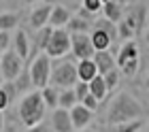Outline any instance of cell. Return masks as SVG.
<instances>
[{
  "instance_id": "cell-1",
  "label": "cell",
  "mask_w": 149,
  "mask_h": 132,
  "mask_svg": "<svg viewBox=\"0 0 149 132\" xmlns=\"http://www.w3.org/2000/svg\"><path fill=\"white\" fill-rule=\"evenodd\" d=\"M143 115H145L143 105L132 94L121 92V94L115 96L113 102L109 105V111H107L104 119L109 124V128H113V126H121V124H128V122L143 119Z\"/></svg>"
},
{
  "instance_id": "cell-2",
  "label": "cell",
  "mask_w": 149,
  "mask_h": 132,
  "mask_svg": "<svg viewBox=\"0 0 149 132\" xmlns=\"http://www.w3.org/2000/svg\"><path fill=\"white\" fill-rule=\"evenodd\" d=\"M45 113H47V105H45L43 94H40V92H32V94L24 96V98L19 100L17 115H19V122L26 126V130L43 124Z\"/></svg>"
},
{
  "instance_id": "cell-3",
  "label": "cell",
  "mask_w": 149,
  "mask_h": 132,
  "mask_svg": "<svg viewBox=\"0 0 149 132\" xmlns=\"http://www.w3.org/2000/svg\"><path fill=\"white\" fill-rule=\"evenodd\" d=\"M79 83V71H77V64H72L70 60H60L58 64H53V75H51V87L60 89H74V85Z\"/></svg>"
},
{
  "instance_id": "cell-4",
  "label": "cell",
  "mask_w": 149,
  "mask_h": 132,
  "mask_svg": "<svg viewBox=\"0 0 149 132\" xmlns=\"http://www.w3.org/2000/svg\"><path fill=\"white\" fill-rule=\"evenodd\" d=\"M30 68V75H32V83H34L36 89H45L49 87L51 83V75H53V64H51V58L47 53H38L34 55Z\"/></svg>"
},
{
  "instance_id": "cell-5",
  "label": "cell",
  "mask_w": 149,
  "mask_h": 132,
  "mask_svg": "<svg viewBox=\"0 0 149 132\" xmlns=\"http://www.w3.org/2000/svg\"><path fill=\"white\" fill-rule=\"evenodd\" d=\"M26 71L24 68V60L19 58L15 51H6V53H0V77L6 83H15L17 77Z\"/></svg>"
},
{
  "instance_id": "cell-6",
  "label": "cell",
  "mask_w": 149,
  "mask_h": 132,
  "mask_svg": "<svg viewBox=\"0 0 149 132\" xmlns=\"http://www.w3.org/2000/svg\"><path fill=\"white\" fill-rule=\"evenodd\" d=\"M49 58L53 60H60V58H64V55H68L72 53V36H70V32L66 30H56L53 32V38H51V43L49 47H47V51H45Z\"/></svg>"
},
{
  "instance_id": "cell-7",
  "label": "cell",
  "mask_w": 149,
  "mask_h": 132,
  "mask_svg": "<svg viewBox=\"0 0 149 132\" xmlns=\"http://www.w3.org/2000/svg\"><path fill=\"white\" fill-rule=\"evenodd\" d=\"M147 15H149V6L147 4H143V2H139V4H132V6H128L126 9V15H124V22L126 26H130L134 32H141L145 28V24H147Z\"/></svg>"
},
{
  "instance_id": "cell-8",
  "label": "cell",
  "mask_w": 149,
  "mask_h": 132,
  "mask_svg": "<svg viewBox=\"0 0 149 132\" xmlns=\"http://www.w3.org/2000/svg\"><path fill=\"white\" fill-rule=\"evenodd\" d=\"M72 36V55L81 60H94L96 47L92 43V34H70Z\"/></svg>"
},
{
  "instance_id": "cell-9",
  "label": "cell",
  "mask_w": 149,
  "mask_h": 132,
  "mask_svg": "<svg viewBox=\"0 0 149 132\" xmlns=\"http://www.w3.org/2000/svg\"><path fill=\"white\" fill-rule=\"evenodd\" d=\"M51 13H53V4H38L30 11V28L32 30H43V28L49 26V19H51Z\"/></svg>"
},
{
  "instance_id": "cell-10",
  "label": "cell",
  "mask_w": 149,
  "mask_h": 132,
  "mask_svg": "<svg viewBox=\"0 0 149 132\" xmlns=\"http://www.w3.org/2000/svg\"><path fill=\"white\" fill-rule=\"evenodd\" d=\"M51 130L53 132H74L70 111H66V109L53 111L51 113Z\"/></svg>"
},
{
  "instance_id": "cell-11",
  "label": "cell",
  "mask_w": 149,
  "mask_h": 132,
  "mask_svg": "<svg viewBox=\"0 0 149 132\" xmlns=\"http://www.w3.org/2000/svg\"><path fill=\"white\" fill-rule=\"evenodd\" d=\"M70 19H72V13H70L68 6L53 4V13H51V19H49V26L53 30H64V28L70 24Z\"/></svg>"
},
{
  "instance_id": "cell-12",
  "label": "cell",
  "mask_w": 149,
  "mask_h": 132,
  "mask_svg": "<svg viewBox=\"0 0 149 132\" xmlns=\"http://www.w3.org/2000/svg\"><path fill=\"white\" fill-rule=\"evenodd\" d=\"M92 111L90 109H85L83 105H77L72 111H70V117H72V126L77 132L81 130H87V126H90V122H92Z\"/></svg>"
},
{
  "instance_id": "cell-13",
  "label": "cell",
  "mask_w": 149,
  "mask_h": 132,
  "mask_svg": "<svg viewBox=\"0 0 149 132\" xmlns=\"http://www.w3.org/2000/svg\"><path fill=\"white\" fill-rule=\"evenodd\" d=\"M94 62H96L98 73L102 75V77L117 68V58H113V53H111V51H98L96 55H94Z\"/></svg>"
},
{
  "instance_id": "cell-14",
  "label": "cell",
  "mask_w": 149,
  "mask_h": 132,
  "mask_svg": "<svg viewBox=\"0 0 149 132\" xmlns=\"http://www.w3.org/2000/svg\"><path fill=\"white\" fill-rule=\"evenodd\" d=\"M13 51H15L22 60H28L30 55V36L26 30H17L15 38H13Z\"/></svg>"
},
{
  "instance_id": "cell-15",
  "label": "cell",
  "mask_w": 149,
  "mask_h": 132,
  "mask_svg": "<svg viewBox=\"0 0 149 132\" xmlns=\"http://www.w3.org/2000/svg\"><path fill=\"white\" fill-rule=\"evenodd\" d=\"M102 15L113 24H119L126 15V6L124 2H115V0H107L104 2V9H102Z\"/></svg>"
},
{
  "instance_id": "cell-16",
  "label": "cell",
  "mask_w": 149,
  "mask_h": 132,
  "mask_svg": "<svg viewBox=\"0 0 149 132\" xmlns=\"http://www.w3.org/2000/svg\"><path fill=\"white\" fill-rule=\"evenodd\" d=\"M77 71H79V81H83V83H92L100 75L94 60H81L77 64Z\"/></svg>"
},
{
  "instance_id": "cell-17",
  "label": "cell",
  "mask_w": 149,
  "mask_h": 132,
  "mask_svg": "<svg viewBox=\"0 0 149 132\" xmlns=\"http://www.w3.org/2000/svg\"><path fill=\"white\" fill-rule=\"evenodd\" d=\"M130 60H139V43H136V41H126V43L119 47L117 66L126 64V62H130Z\"/></svg>"
},
{
  "instance_id": "cell-18",
  "label": "cell",
  "mask_w": 149,
  "mask_h": 132,
  "mask_svg": "<svg viewBox=\"0 0 149 132\" xmlns=\"http://www.w3.org/2000/svg\"><path fill=\"white\" fill-rule=\"evenodd\" d=\"M53 28L51 26H47V28H43V30H38L36 34H34V43H32V47H34V51H38V53H45L47 51V47H49V43H51V38H53ZM36 53V55H38Z\"/></svg>"
},
{
  "instance_id": "cell-19",
  "label": "cell",
  "mask_w": 149,
  "mask_h": 132,
  "mask_svg": "<svg viewBox=\"0 0 149 132\" xmlns=\"http://www.w3.org/2000/svg\"><path fill=\"white\" fill-rule=\"evenodd\" d=\"M15 96H17L15 83H6V81H2V85H0V109L6 111V109L13 105Z\"/></svg>"
},
{
  "instance_id": "cell-20",
  "label": "cell",
  "mask_w": 149,
  "mask_h": 132,
  "mask_svg": "<svg viewBox=\"0 0 149 132\" xmlns=\"http://www.w3.org/2000/svg\"><path fill=\"white\" fill-rule=\"evenodd\" d=\"M66 30H68L70 34H92V32H94V24L81 19L79 15H74V17L70 19V24L66 26Z\"/></svg>"
},
{
  "instance_id": "cell-21",
  "label": "cell",
  "mask_w": 149,
  "mask_h": 132,
  "mask_svg": "<svg viewBox=\"0 0 149 132\" xmlns=\"http://www.w3.org/2000/svg\"><path fill=\"white\" fill-rule=\"evenodd\" d=\"M90 94L94 98H98V102H102L107 96H109V87H107V81H104L102 75H98V77L90 83Z\"/></svg>"
},
{
  "instance_id": "cell-22",
  "label": "cell",
  "mask_w": 149,
  "mask_h": 132,
  "mask_svg": "<svg viewBox=\"0 0 149 132\" xmlns=\"http://www.w3.org/2000/svg\"><path fill=\"white\" fill-rule=\"evenodd\" d=\"M19 24V13H11V11H2L0 15V30L2 32H13V30H19L17 28Z\"/></svg>"
},
{
  "instance_id": "cell-23",
  "label": "cell",
  "mask_w": 149,
  "mask_h": 132,
  "mask_svg": "<svg viewBox=\"0 0 149 132\" xmlns=\"http://www.w3.org/2000/svg\"><path fill=\"white\" fill-rule=\"evenodd\" d=\"M92 43H94V47H96V53L98 51H109L111 45H113V38L107 32H102V30H94L92 32Z\"/></svg>"
},
{
  "instance_id": "cell-24",
  "label": "cell",
  "mask_w": 149,
  "mask_h": 132,
  "mask_svg": "<svg viewBox=\"0 0 149 132\" xmlns=\"http://www.w3.org/2000/svg\"><path fill=\"white\" fill-rule=\"evenodd\" d=\"M40 94H43V100H45L47 109H51V111H58L60 109V89L49 85V87L40 89Z\"/></svg>"
},
{
  "instance_id": "cell-25",
  "label": "cell",
  "mask_w": 149,
  "mask_h": 132,
  "mask_svg": "<svg viewBox=\"0 0 149 132\" xmlns=\"http://www.w3.org/2000/svg\"><path fill=\"white\" fill-rule=\"evenodd\" d=\"M15 87H17V92H22L24 96H28V94H32L30 89L34 87V83H32V75H30V68H26V71L17 77V81H15Z\"/></svg>"
},
{
  "instance_id": "cell-26",
  "label": "cell",
  "mask_w": 149,
  "mask_h": 132,
  "mask_svg": "<svg viewBox=\"0 0 149 132\" xmlns=\"http://www.w3.org/2000/svg\"><path fill=\"white\" fill-rule=\"evenodd\" d=\"M77 105H79V98H77V94H74V89H64V92H60V109L72 111Z\"/></svg>"
},
{
  "instance_id": "cell-27",
  "label": "cell",
  "mask_w": 149,
  "mask_h": 132,
  "mask_svg": "<svg viewBox=\"0 0 149 132\" xmlns=\"http://www.w3.org/2000/svg\"><path fill=\"white\" fill-rule=\"evenodd\" d=\"M94 30H102V32H107L109 36L115 41L119 36V32H117V24H113V22H109L107 17H100V19H96V24H94Z\"/></svg>"
},
{
  "instance_id": "cell-28",
  "label": "cell",
  "mask_w": 149,
  "mask_h": 132,
  "mask_svg": "<svg viewBox=\"0 0 149 132\" xmlns=\"http://www.w3.org/2000/svg\"><path fill=\"white\" fill-rule=\"evenodd\" d=\"M143 126H147V119H136V122L121 124V126H113L109 128V132H141Z\"/></svg>"
},
{
  "instance_id": "cell-29",
  "label": "cell",
  "mask_w": 149,
  "mask_h": 132,
  "mask_svg": "<svg viewBox=\"0 0 149 132\" xmlns=\"http://www.w3.org/2000/svg\"><path fill=\"white\" fill-rule=\"evenodd\" d=\"M117 68L121 71L124 77H134V75L139 73V68H141V58H139V60H130V62H126V64H121V66H117Z\"/></svg>"
},
{
  "instance_id": "cell-30",
  "label": "cell",
  "mask_w": 149,
  "mask_h": 132,
  "mask_svg": "<svg viewBox=\"0 0 149 132\" xmlns=\"http://www.w3.org/2000/svg\"><path fill=\"white\" fill-rule=\"evenodd\" d=\"M81 6H83L87 13H92V15H98V11L104 9V2H102V0H83Z\"/></svg>"
},
{
  "instance_id": "cell-31",
  "label": "cell",
  "mask_w": 149,
  "mask_h": 132,
  "mask_svg": "<svg viewBox=\"0 0 149 132\" xmlns=\"http://www.w3.org/2000/svg\"><path fill=\"white\" fill-rule=\"evenodd\" d=\"M13 38H15V32H2V30H0V53L11 51Z\"/></svg>"
},
{
  "instance_id": "cell-32",
  "label": "cell",
  "mask_w": 149,
  "mask_h": 132,
  "mask_svg": "<svg viewBox=\"0 0 149 132\" xmlns=\"http://www.w3.org/2000/svg\"><path fill=\"white\" fill-rule=\"evenodd\" d=\"M119 79H121V71H119V68H115V71H111L109 75H104V81H107V87H109V92L119 85Z\"/></svg>"
},
{
  "instance_id": "cell-33",
  "label": "cell",
  "mask_w": 149,
  "mask_h": 132,
  "mask_svg": "<svg viewBox=\"0 0 149 132\" xmlns=\"http://www.w3.org/2000/svg\"><path fill=\"white\" fill-rule=\"evenodd\" d=\"M74 94H77V98H79V105L83 102L87 96H90V83H83V81H79L77 85H74Z\"/></svg>"
},
{
  "instance_id": "cell-34",
  "label": "cell",
  "mask_w": 149,
  "mask_h": 132,
  "mask_svg": "<svg viewBox=\"0 0 149 132\" xmlns=\"http://www.w3.org/2000/svg\"><path fill=\"white\" fill-rule=\"evenodd\" d=\"M117 32H119V38H126V41H134V36H136V32L130 26H126L124 22L117 24Z\"/></svg>"
},
{
  "instance_id": "cell-35",
  "label": "cell",
  "mask_w": 149,
  "mask_h": 132,
  "mask_svg": "<svg viewBox=\"0 0 149 132\" xmlns=\"http://www.w3.org/2000/svg\"><path fill=\"white\" fill-rule=\"evenodd\" d=\"M81 105H83L85 109H90L92 113H94V111H98V105H100V102H98V98H94V96L90 94V96H87V98H85L83 102H81Z\"/></svg>"
},
{
  "instance_id": "cell-36",
  "label": "cell",
  "mask_w": 149,
  "mask_h": 132,
  "mask_svg": "<svg viewBox=\"0 0 149 132\" xmlns=\"http://www.w3.org/2000/svg\"><path fill=\"white\" fill-rule=\"evenodd\" d=\"M26 132H51V128L47 126V124H38V126L30 128V130H26Z\"/></svg>"
},
{
  "instance_id": "cell-37",
  "label": "cell",
  "mask_w": 149,
  "mask_h": 132,
  "mask_svg": "<svg viewBox=\"0 0 149 132\" xmlns=\"http://www.w3.org/2000/svg\"><path fill=\"white\" fill-rule=\"evenodd\" d=\"M145 43H147V47H149V26H147V30H145Z\"/></svg>"
},
{
  "instance_id": "cell-38",
  "label": "cell",
  "mask_w": 149,
  "mask_h": 132,
  "mask_svg": "<svg viewBox=\"0 0 149 132\" xmlns=\"http://www.w3.org/2000/svg\"><path fill=\"white\" fill-rule=\"evenodd\" d=\"M145 87L149 89V75H147V79H145Z\"/></svg>"
},
{
  "instance_id": "cell-39",
  "label": "cell",
  "mask_w": 149,
  "mask_h": 132,
  "mask_svg": "<svg viewBox=\"0 0 149 132\" xmlns=\"http://www.w3.org/2000/svg\"><path fill=\"white\" fill-rule=\"evenodd\" d=\"M81 132H96V130H90V128H87V130H81Z\"/></svg>"
},
{
  "instance_id": "cell-40",
  "label": "cell",
  "mask_w": 149,
  "mask_h": 132,
  "mask_svg": "<svg viewBox=\"0 0 149 132\" xmlns=\"http://www.w3.org/2000/svg\"><path fill=\"white\" fill-rule=\"evenodd\" d=\"M145 128H147V132H149V119H147V126H145Z\"/></svg>"
}]
</instances>
